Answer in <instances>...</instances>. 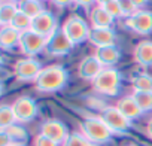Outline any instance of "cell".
Here are the masks:
<instances>
[{
    "label": "cell",
    "mask_w": 152,
    "mask_h": 146,
    "mask_svg": "<svg viewBox=\"0 0 152 146\" xmlns=\"http://www.w3.org/2000/svg\"><path fill=\"white\" fill-rule=\"evenodd\" d=\"M67 81L69 72L60 64H52L42 69L37 79L34 81V85L40 93H55L63 90Z\"/></svg>",
    "instance_id": "cell-1"
},
{
    "label": "cell",
    "mask_w": 152,
    "mask_h": 146,
    "mask_svg": "<svg viewBox=\"0 0 152 146\" xmlns=\"http://www.w3.org/2000/svg\"><path fill=\"white\" fill-rule=\"evenodd\" d=\"M81 133L94 145H103L110 140L112 131L100 116H88L81 122Z\"/></svg>",
    "instance_id": "cell-2"
},
{
    "label": "cell",
    "mask_w": 152,
    "mask_h": 146,
    "mask_svg": "<svg viewBox=\"0 0 152 146\" xmlns=\"http://www.w3.org/2000/svg\"><path fill=\"white\" fill-rule=\"evenodd\" d=\"M121 73L115 67H104L100 75L93 81V87L96 91L106 96H116L119 93L121 85Z\"/></svg>",
    "instance_id": "cell-3"
},
{
    "label": "cell",
    "mask_w": 152,
    "mask_h": 146,
    "mask_svg": "<svg viewBox=\"0 0 152 146\" xmlns=\"http://www.w3.org/2000/svg\"><path fill=\"white\" fill-rule=\"evenodd\" d=\"M61 30L70 39L73 45H78V43H82L84 40H88V34L91 28L88 27L87 21L81 18L79 15H70L63 23Z\"/></svg>",
    "instance_id": "cell-4"
},
{
    "label": "cell",
    "mask_w": 152,
    "mask_h": 146,
    "mask_svg": "<svg viewBox=\"0 0 152 146\" xmlns=\"http://www.w3.org/2000/svg\"><path fill=\"white\" fill-rule=\"evenodd\" d=\"M100 118L113 134H125L131 128V121L124 116L116 106H107L102 110Z\"/></svg>",
    "instance_id": "cell-5"
},
{
    "label": "cell",
    "mask_w": 152,
    "mask_h": 146,
    "mask_svg": "<svg viewBox=\"0 0 152 146\" xmlns=\"http://www.w3.org/2000/svg\"><path fill=\"white\" fill-rule=\"evenodd\" d=\"M42 64L34 60L33 57H26L21 58L15 63L14 66V75L18 81L21 82H28V81H36L39 73L42 72Z\"/></svg>",
    "instance_id": "cell-6"
},
{
    "label": "cell",
    "mask_w": 152,
    "mask_h": 146,
    "mask_svg": "<svg viewBox=\"0 0 152 146\" xmlns=\"http://www.w3.org/2000/svg\"><path fill=\"white\" fill-rule=\"evenodd\" d=\"M48 39L34 33L33 30H27L21 33V40H20V48L21 52L26 54L27 57H33L36 54H40L42 51L45 52Z\"/></svg>",
    "instance_id": "cell-7"
},
{
    "label": "cell",
    "mask_w": 152,
    "mask_h": 146,
    "mask_svg": "<svg viewBox=\"0 0 152 146\" xmlns=\"http://www.w3.org/2000/svg\"><path fill=\"white\" fill-rule=\"evenodd\" d=\"M12 109L15 112L17 121L24 124V122H30L33 121L37 113H39V107L36 104V101L28 97V96H21L18 97L14 103H12Z\"/></svg>",
    "instance_id": "cell-8"
},
{
    "label": "cell",
    "mask_w": 152,
    "mask_h": 146,
    "mask_svg": "<svg viewBox=\"0 0 152 146\" xmlns=\"http://www.w3.org/2000/svg\"><path fill=\"white\" fill-rule=\"evenodd\" d=\"M30 30H33L34 33H37V34H40L46 39L51 37L58 30V23H57L55 15L49 11H43L40 15L33 18Z\"/></svg>",
    "instance_id": "cell-9"
},
{
    "label": "cell",
    "mask_w": 152,
    "mask_h": 146,
    "mask_svg": "<svg viewBox=\"0 0 152 146\" xmlns=\"http://www.w3.org/2000/svg\"><path fill=\"white\" fill-rule=\"evenodd\" d=\"M72 49H73V43L64 34V31L61 28H58L51 37H48L45 52L49 55H54V57H63V55H67Z\"/></svg>",
    "instance_id": "cell-10"
},
{
    "label": "cell",
    "mask_w": 152,
    "mask_h": 146,
    "mask_svg": "<svg viewBox=\"0 0 152 146\" xmlns=\"http://www.w3.org/2000/svg\"><path fill=\"white\" fill-rule=\"evenodd\" d=\"M125 27L133 30L137 34H151L152 33V12L140 9L134 15L125 18Z\"/></svg>",
    "instance_id": "cell-11"
},
{
    "label": "cell",
    "mask_w": 152,
    "mask_h": 146,
    "mask_svg": "<svg viewBox=\"0 0 152 146\" xmlns=\"http://www.w3.org/2000/svg\"><path fill=\"white\" fill-rule=\"evenodd\" d=\"M40 134H43L45 137L63 145L70 133H69L64 122H61L58 119H46L40 125Z\"/></svg>",
    "instance_id": "cell-12"
},
{
    "label": "cell",
    "mask_w": 152,
    "mask_h": 146,
    "mask_svg": "<svg viewBox=\"0 0 152 146\" xmlns=\"http://www.w3.org/2000/svg\"><path fill=\"white\" fill-rule=\"evenodd\" d=\"M115 40H116V33L112 27H91L88 34V42L96 48L115 45Z\"/></svg>",
    "instance_id": "cell-13"
},
{
    "label": "cell",
    "mask_w": 152,
    "mask_h": 146,
    "mask_svg": "<svg viewBox=\"0 0 152 146\" xmlns=\"http://www.w3.org/2000/svg\"><path fill=\"white\" fill-rule=\"evenodd\" d=\"M103 64L97 60L96 55H88L85 57L79 66H78V75L81 79H85V81H94L99 75L100 72L103 70Z\"/></svg>",
    "instance_id": "cell-14"
},
{
    "label": "cell",
    "mask_w": 152,
    "mask_h": 146,
    "mask_svg": "<svg viewBox=\"0 0 152 146\" xmlns=\"http://www.w3.org/2000/svg\"><path fill=\"white\" fill-rule=\"evenodd\" d=\"M94 55L103 64V67H113L121 58V49L116 45H109V46L97 48Z\"/></svg>",
    "instance_id": "cell-15"
},
{
    "label": "cell",
    "mask_w": 152,
    "mask_h": 146,
    "mask_svg": "<svg viewBox=\"0 0 152 146\" xmlns=\"http://www.w3.org/2000/svg\"><path fill=\"white\" fill-rule=\"evenodd\" d=\"M20 40H21V31H18L12 26L2 27V30H0V45L5 51H11L20 46Z\"/></svg>",
    "instance_id": "cell-16"
},
{
    "label": "cell",
    "mask_w": 152,
    "mask_h": 146,
    "mask_svg": "<svg viewBox=\"0 0 152 146\" xmlns=\"http://www.w3.org/2000/svg\"><path fill=\"white\" fill-rule=\"evenodd\" d=\"M134 61L139 66L151 67L152 66V40H143L139 42L133 52Z\"/></svg>",
    "instance_id": "cell-17"
},
{
    "label": "cell",
    "mask_w": 152,
    "mask_h": 146,
    "mask_svg": "<svg viewBox=\"0 0 152 146\" xmlns=\"http://www.w3.org/2000/svg\"><path fill=\"white\" fill-rule=\"evenodd\" d=\"M116 107H118L119 112H121L124 116H127L130 121L137 119V118L143 113L142 109L139 107V104L136 103V100H134L133 96H125V97H122V99L118 101Z\"/></svg>",
    "instance_id": "cell-18"
},
{
    "label": "cell",
    "mask_w": 152,
    "mask_h": 146,
    "mask_svg": "<svg viewBox=\"0 0 152 146\" xmlns=\"http://www.w3.org/2000/svg\"><path fill=\"white\" fill-rule=\"evenodd\" d=\"M113 20L109 12L104 9V6H93V9L90 11V21L93 27H112Z\"/></svg>",
    "instance_id": "cell-19"
},
{
    "label": "cell",
    "mask_w": 152,
    "mask_h": 146,
    "mask_svg": "<svg viewBox=\"0 0 152 146\" xmlns=\"http://www.w3.org/2000/svg\"><path fill=\"white\" fill-rule=\"evenodd\" d=\"M20 12L18 3L14 2H3L2 8H0V23L3 26H11L12 20L15 18V15Z\"/></svg>",
    "instance_id": "cell-20"
},
{
    "label": "cell",
    "mask_w": 152,
    "mask_h": 146,
    "mask_svg": "<svg viewBox=\"0 0 152 146\" xmlns=\"http://www.w3.org/2000/svg\"><path fill=\"white\" fill-rule=\"evenodd\" d=\"M3 131L9 136V139L12 140L14 145H26V142H27V139H28L27 130H26L23 125H20V124H14V125L5 128Z\"/></svg>",
    "instance_id": "cell-21"
},
{
    "label": "cell",
    "mask_w": 152,
    "mask_h": 146,
    "mask_svg": "<svg viewBox=\"0 0 152 146\" xmlns=\"http://www.w3.org/2000/svg\"><path fill=\"white\" fill-rule=\"evenodd\" d=\"M18 8L21 12H24L30 18H36L37 15H40L45 11L40 0H21L18 3Z\"/></svg>",
    "instance_id": "cell-22"
},
{
    "label": "cell",
    "mask_w": 152,
    "mask_h": 146,
    "mask_svg": "<svg viewBox=\"0 0 152 146\" xmlns=\"http://www.w3.org/2000/svg\"><path fill=\"white\" fill-rule=\"evenodd\" d=\"M131 85L134 91L152 93V76L148 73H137L131 79Z\"/></svg>",
    "instance_id": "cell-23"
},
{
    "label": "cell",
    "mask_w": 152,
    "mask_h": 146,
    "mask_svg": "<svg viewBox=\"0 0 152 146\" xmlns=\"http://www.w3.org/2000/svg\"><path fill=\"white\" fill-rule=\"evenodd\" d=\"M17 116H15V112L12 109V106L9 104H3L0 107V128L5 130L14 124H17Z\"/></svg>",
    "instance_id": "cell-24"
},
{
    "label": "cell",
    "mask_w": 152,
    "mask_h": 146,
    "mask_svg": "<svg viewBox=\"0 0 152 146\" xmlns=\"http://www.w3.org/2000/svg\"><path fill=\"white\" fill-rule=\"evenodd\" d=\"M142 109V112H151L152 110V93H142V91H133L131 94Z\"/></svg>",
    "instance_id": "cell-25"
},
{
    "label": "cell",
    "mask_w": 152,
    "mask_h": 146,
    "mask_svg": "<svg viewBox=\"0 0 152 146\" xmlns=\"http://www.w3.org/2000/svg\"><path fill=\"white\" fill-rule=\"evenodd\" d=\"M31 21H33V18H30L28 15H26L24 12H18L17 15H15V18L12 20V23H11V26L14 27V28H17L18 31H27V30H30L31 28Z\"/></svg>",
    "instance_id": "cell-26"
},
{
    "label": "cell",
    "mask_w": 152,
    "mask_h": 146,
    "mask_svg": "<svg viewBox=\"0 0 152 146\" xmlns=\"http://www.w3.org/2000/svg\"><path fill=\"white\" fill-rule=\"evenodd\" d=\"M61 146H97V145L90 142L82 133H72Z\"/></svg>",
    "instance_id": "cell-27"
},
{
    "label": "cell",
    "mask_w": 152,
    "mask_h": 146,
    "mask_svg": "<svg viewBox=\"0 0 152 146\" xmlns=\"http://www.w3.org/2000/svg\"><path fill=\"white\" fill-rule=\"evenodd\" d=\"M119 2V6H121V11H122V17L124 18H128L131 15H134L139 9L134 6V3L131 0H118Z\"/></svg>",
    "instance_id": "cell-28"
},
{
    "label": "cell",
    "mask_w": 152,
    "mask_h": 146,
    "mask_svg": "<svg viewBox=\"0 0 152 146\" xmlns=\"http://www.w3.org/2000/svg\"><path fill=\"white\" fill-rule=\"evenodd\" d=\"M104 9L109 12V15H110L112 18H119V17H122V11H121V6H119L118 0H113V2L104 5Z\"/></svg>",
    "instance_id": "cell-29"
},
{
    "label": "cell",
    "mask_w": 152,
    "mask_h": 146,
    "mask_svg": "<svg viewBox=\"0 0 152 146\" xmlns=\"http://www.w3.org/2000/svg\"><path fill=\"white\" fill-rule=\"evenodd\" d=\"M34 146H60V143H57V142H54V140H51L39 133L34 139Z\"/></svg>",
    "instance_id": "cell-30"
},
{
    "label": "cell",
    "mask_w": 152,
    "mask_h": 146,
    "mask_svg": "<svg viewBox=\"0 0 152 146\" xmlns=\"http://www.w3.org/2000/svg\"><path fill=\"white\" fill-rule=\"evenodd\" d=\"M14 143H12V140L9 139V136L2 130L0 131V146H12Z\"/></svg>",
    "instance_id": "cell-31"
},
{
    "label": "cell",
    "mask_w": 152,
    "mask_h": 146,
    "mask_svg": "<svg viewBox=\"0 0 152 146\" xmlns=\"http://www.w3.org/2000/svg\"><path fill=\"white\" fill-rule=\"evenodd\" d=\"M97 3V0H75V5L82 6V8H90Z\"/></svg>",
    "instance_id": "cell-32"
},
{
    "label": "cell",
    "mask_w": 152,
    "mask_h": 146,
    "mask_svg": "<svg viewBox=\"0 0 152 146\" xmlns=\"http://www.w3.org/2000/svg\"><path fill=\"white\" fill-rule=\"evenodd\" d=\"M51 2H52L55 6H58V8H66V6L73 5L75 0H51Z\"/></svg>",
    "instance_id": "cell-33"
},
{
    "label": "cell",
    "mask_w": 152,
    "mask_h": 146,
    "mask_svg": "<svg viewBox=\"0 0 152 146\" xmlns=\"http://www.w3.org/2000/svg\"><path fill=\"white\" fill-rule=\"evenodd\" d=\"M131 2H133V3H134V6H136V8L140 11V9H142V8H143V6H145L148 2H149V0H131Z\"/></svg>",
    "instance_id": "cell-34"
},
{
    "label": "cell",
    "mask_w": 152,
    "mask_h": 146,
    "mask_svg": "<svg viewBox=\"0 0 152 146\" xmlns=\"http://www.w3.org/2000/svg\"><path fill=\"white\" fill-rule=\"evenodd\" d=\"M146 131H148V136L152 139V118H151V121L148 122V127H146Z\"/></svg>",
    "instance_id": "cell-35"
},
{
    "label": "cell",
    "mask_w": 152,
    "mask_h": 146,
    "mask_svg": "<svg viewBox=\"0 0 152 146\" xmlns=\"http://www.w3.org/2000/svg\"><path fill=\"white\" fill-rule=\"evenodd\" d=\"M110 2H113V0H97V5L104 6V5H107V3H110Z\"/></svg>",
    "instance_id": "cell-36"
},
{
    "label": "cell",
    "mask_w": 152,
    "mask_h": 146,
    "mask_svg": "<svg viewBox=\"0 0 152 146\" xmlns=\"http://www.w3.org/2000/svg\"><path fill=\"white\" fill-rule=\"evenodd\" d=\"M8 2H14V3H20L21 0H8Z\"/></svg>",
    "instance_id": "cell-37"
},
{
    "label": "cell",
    "mask_w": 152,
    "mask_h": 146,
    "mask_svg": "<svg viewBox=\"0 0 152 146\" xmlns=\"http://www.w3.org/2000/svg\"><path fill=\"white\" fill-rule=\"evenodd\" d=\"M12 146H26V145H12Z\"/></svg>",
    "instance_id": "cell-38"
},
{
    "label": "cell",
    "mask_w": 152,
    "mask_h": 146,
    "mask_svg": "<svg viewBox=\"0 0 152 146\" xmlns=\"http://www.w3.org/2000/svg\"><path fill=\"white\" fill-rule=\"evenodd\" d=\"M130 146H136V145H130Z\"/></svg>",
    "instance_id": "cell-39"
}]
</instances>
